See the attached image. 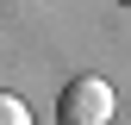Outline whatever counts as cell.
Returning a JSON list of instances; mask_svg holds the SVG:
<instances>
[{"mask_svg": "<svg viewBox=\"0 0 131 125\" xmlns=\"http://www.w3.org/2000/svg\"><path fill=\"white\" fill-rule=\"evenodd\" d=\"M112 113H119V94L100 75H75L56 100V125H112Z\"/></svg>", "mask_w": 131, "mask_h": 125, "instance_id": "6da1fadb", "label": "cell"}, {"mask_svg": "<svg viewBox=\"0 0 131 125\" xmlns=\"http://www.w3.org/2000/svg\"><path fill=\"white\" fill-rule=\"evenodd\" d=\"M125 6H131V0H125Z\"/></svg>", "mask_w": 131, "mask_h": 125, "instance_id": "3957f363", "label": "cell"}, {"mask_svg": "<svg viewBox=\"0 0 131 125\" xmlns=\"http://www.w3.org/2000/svg\"><path fill=\"white\" fill-rule=\"evenodd\" d=\"M0 125H31V106L19 94H0Z\"/></svg>", "mask_w": 131, "mask_h": 125, "instance_id": "7a4b0ae2", "label": "cell"}]
</instances>
